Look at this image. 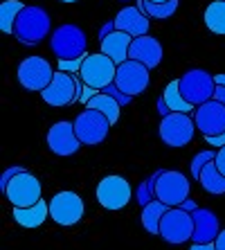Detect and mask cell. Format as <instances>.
<instances>
[{
	"mask_svg": "<svg viewBox=\"0 0 225 250\" xmlns=\"http://www.w3.org/2000/svg\"><path fill=\"white\" fill-rule=\"evenodd\" d=\"M214 165L219 167V171L225 176V146L223 149H216V158H214Z\"/></svg>",
	"mask_w": 225,
	"mask_h": 250,
	"instance_id": "e575fe53",
	"label": "cell"
},
{
	"mask_svg": "<svg viewBox=\"0 0 225 250\" xmlns=\"http://www.w3.org/2000/svg\"><path fill=\"white\" fill-rule=\"evenodd\" d=\"M196 131L198 128H196L194 117H189L187 113H169L167 117H162L160 126H158L160 140L167 146H173V149L187 146L194 140Z\"/></svg>",
	"mask_w": 225,
	"mask_h": 250,
	"instance_id": "5b68a950",
	"label": "cell"
},
{
	"mask_svg": "<svg viewBox=\"0 0 225 250\" xmlns=\"http://www.w3.org/2000/svg\"><path fill=\"white\" fill-rule=\"evenodd\" d=\"M214 158H216V151H198L196 156H194V160H191V165H189V171H191V176L194 178H201V174H203V169L207 167L209 163H214Z\"/></svg>",
	"mask_w": 225,
	"mask_h": 250,
	"instance_id": "f546056e",
	"label": "cell"
},
{
	"mask_svg": "<svg viewBox=\"0 0 225 250\" xmlns=\"http://www.w3.org/2000/svg\"><path fill=\"white\" fill-rule=\"evenodd\" d=\"M54 72L50 61H45L43 57H27L20 61L16 70V77H18V83L27 90V93H43L50 82L54 79Z\"/></svg>",
	"mask_w": 225,
	"mask_h": 250,
	"instance_id": "8992f818",
	"label": "cell"
},
{
	"mask_svg": "<svg viewBox=\"0 0 225 250\" xmlns=\"http://www.w3.org/2000/svg\"><path fill=\"white\" fill-rule=\"evenodd\" d=\"M61 2H77V0H61Z\"/></svg>",
	"mask_w": 225,
	"mask_h": 250,
	"instance_id": "f6af8a7d",
	"label": "cell"
},
{
	"mask_svg": "<svg viewBox=\"0 0 225 250\" xmlns=\"http://www.w3.org/2000/svg\"><path fill=\"white\" fill-rule=\"evenodd\" d=\"M77 102H81L83 106H88V102L95 97V95H99L102 90H97V88H90V86H86V83L81 82V77H79V82H77Z\"/></svg>",
	"mask_w": 225,
	"mask_h": 250,
	"instance_id": "4dcf8cb0",
	"label": "cell"
},
{
	"mask_svg": "<svg viewBox=\"0 0 225 250\" xmlns=\"http://www.w3.org/2000/svg\"><path fill=\"white\" fill-rule=\"evenodd\" d=\"M180 83V95L189 102L191 106H201L209 99H214L216 93V82L214 75H209L207 70L203 68H191L178 79Z\"/></svg>",
	"mask_w": 225,
	"mask_h": 250,
	"instance_id": "277c9868",
	"label": "cell"
},
{
	"mask_svg": "<svg viewBox=\"0 0 225 250\" xmlns=\"http://www.w3.org/2000/svg\"><path fill=\"white\" fill-rule=\"evenodd\" d=\"M20 171H23V167H9V169H5V171H2V176H0V189H2V194H5L9 181H12L16 174H20Z\"/></svg>",
	"mask_w": 225,
	"mask_h": 250,
	"instance_id": "836d02e7",
	"label": "cell"
},
{
	"mask_svg": "<svg viewBox=\"0 0 225 250\" xmlns=\"http://www.w3.org/2000/svg\"><path fill=\"white\" fill-rule=\"evenodd\" d=\"M189 250H216V246L214 244H194Z\"/></svg>",
	"mask_w": 225,
	"mask_h": 250,
	"instance_id": "b9f144b4",
	"label": "cell"
},
{
	"mask_svg": "<svg viewBox=\"0 0 225 250\" xmlns=\"http://www.w3.org/2000/svg\"><path fill=\"white\" fill-rule=\"evenodd\" d=\"M113 32H115V23H113V21H108V23L102 25V29H99V41H104L106 36L113 34Z\"/></svg>",
	"mask_w": 225,
	"mask_h": 250,
	"instance_id": "d590c367",
	"label": "cell"
},
{
	"mask_svg": "<svg viewBox=\"0 0 225 250\" xmlns=\"http://www.w3.org/2000/svg\"><path fill=\"white\" fill-rule=\"evenodd\" d=\"M102 93L110 95V97H115L117 102H120V106H122V108H124V106H126V104H131V99H133V97H128L126 93H122L120 88H117V83H110V86H106L104 90H102Z\"/></svg>",
	"mask_w": 225,
	"mask_h": 250,
	"instance_id": "d6a6232c",
	"label": "cell"
},
{
	"mask_svg": "<svg viewBox=\"0 0 225 250\" xmlns=\"http://www.w3.org/2000/svg\"><path fill=\"white\" fill-rule=\"evenodd\" d=\"M180 208H183V209H187V212H196V209H198V205L194 203L191 198H187V201H185V203H183V205H180Z\"/></svg>",
	"mask_w": 225,
	"mask_h": 250,
	"instance_id": "60d3db41",
	"label": "cell"
},
{
	"mask_svg": "<svg viewBox=\"0 0 225 250\" xmlns=\"http://www.w3.org/2000/svg\"><path fill=\"white\" fill-rule=\"evenodd\" d=\"M115 83L122 93H126L128 97L142 95L149 86V68L140 61H124L122 65H117V75H115Z\"/></svg>",
	"mask_w": 225,
	"mask_h": 250,
	"instance_id": "4fadbf2b",
	"label": "cell"
},
{
	"mask_svg": "<svg viewBox=\"0 0 225 250\" xmlns=\"http://www.w3.org/2000/svg\"><path fill=\"white\" fill-rule=\"evenodd\" d=\"M162 97H164L167 106L171 108V113H187V115H189L191 111H196V106H191L189 102H187V99L180 95V83H178V79H173L171 83H167V88H164Z\"/></svg>",
	"mask_w": 225,
	"mask_h": 250,
	"instance_id": "83f0119b",
	"label": "cell"
},
{
	"mask_svg": "<svg viewBox=\"0 0 225 250\" xmlns=\"http://www.w3.org/2000/svg\"><path fill=\"white\" fill-rule=\"evenodd\" d=\"M194 122H196V128L205 138L223 135L225 133V104H221L216 99H209L205 104L196 106Z\"/></svg>",
	"mask_w": 225,
	"mask_h": 250,
	"instance_id": "9a60e30c",
	"label": "cell"
},
{
	"mask_svg": "<svg viewBox=\"0 0 225 250\" xmlns=\"http://www.w3.org/2000/svg\"><path fill=\"white\" fill-rule=\"evenodd\" d=\"M214 82L216 86H225V75H214Z\"/></svg>",
	"mask_w": 225,
	"mask_h": 250,
	"instance_id": "7bdbcfd3",
	"label": "cell"
},
{
	"mask_svg": "<svg viewBox=\"0 0 225 250\" xmlns=\"http://www.w3.org/2000/svg\"><path fill=\"white\" fill-rule=\"evenodd\" d=\"M205 140H207V145L216 146V149H223V146H225V133L223 135H216V138H205Z\"/></svg>",
	"mask_w": 225,
	"mask_h": 250,
	"instance_id": "8d00e7d4",
	"label": "cell"
},
{
	"mask_svg": "<svg viewBox=\"0 0 225 250\" xmlns=\"http://www.w3.org/2000/svg\"><path fill=\"white\" fill-rule=\"evenodd\" d=\"M191 183L183 171L176 169H160V178L156 185V198L167 208H180L189 198Z\"/></svg>",
	"mask_w": 225,
	"mask_h": 250,
	"instance_id": "3957f363",
	"label": "cell"
},
{
	"mask_svg": "<svg viewBox=\"0 0 225 250\" xmlns=\"http://www.w3.org/2000/svg\"><path fill=\"white\" fill-rule=\"evenodd\" d=\"M149 2H167V0H149Z\"/></svg>",
	"mask_w": 225,
	"mask_h": 250,
	"instance_id": "ee69618b",
	"label": "cell"
},
{
	"mask_svg": "<svg viewBox=\"0 0 225 250\" xmlns=\"http://www.w3.org/2000/svg\"><path fill=\"white\" fill-rule=\"evenodd\" d=\"M205 25L209 32L219 36H225V0H214L205 9Z\"/></svg>",
	"mask_w": 225,
	"mask_h": 250,
	"instance_id": "484cf974",
	"label": "cell"
},
{
	"mask_svg": "<svg viewBox=\"0 0 225 250\" xmlns=\"http://www.w3.org/2000/svg\"><path fill=\"white\" fill-rule=\"evenodd\" d=\"M77 82H79V75H68V72H57L54 79L50 82V86L41 93L43 102L54 108H63L77 102Z\"/></svg>",
	"mask_w": 225,
	"mask_h": 250,
	"instance_id": "5bb4252c",
	"label": "cell"
},
{
	"mask_svg": "<svg viewBox=\"0 0 225 250\" xmlns=\"http://www.w3.org/2000/svg\"><path fill=\"white\" fill-rule=\"evenodd\" d=\"M133 36L126 32L115 29L113 34H108L104 41H99V52L106 54L108 59H113L117 65H122L124 61H128V50H131Z\"/></svg>",
	"mask_w": 225,
	"mask_h": 250,
	"instance_id": "ffe728a7",
	"label": "cell"
},
{
	"mask_svg": "<svg viewBox=\"0 0 225 250\" xmlns=\"http://www.w3.org/2000/svg\"><path fill=\"white\" fill-rule=\"evenodd\" d=\"M95 196H97V203L104 209H122L128 205V201L133 196V189L124 176L110 174L99 181L97 189H95Z\"/></svg>",
	"mask_w": 225,
	"mask_h": 250,
	"instance_id": "8fae6325",
	"label": "cell"
},
{
	"mask_svg": "<svg viewBox=\"0 0 225 250\" xmlns=\"http://www.w3.org/2000/svg\"><path fill=\"white\" fill-rule=\"evenodd\" d=\"M52 29V18L50 14L43 9V7H36V5H29L25 7L20 16L16 21V27H14V36L23 45H36L50 34Z\"/></svg>",
	"mask_w": 225,
	"mask_h": 250,
	"instance_id": "6da1fadb",
	"label": "cell"
},
{
	"mask_svg": "<svg viewBox=\"0 0 225 250\" xmlns=\"http://www.w3.org/2000/svg\"><path fill=\"white\" fill-rule=\"evenodd\" d=\"M167 205L160 203V201H151L149 205L142 208V228H144L149 234H160V223L162 216L167 214Z\"/></svg>",
	"mask_w": 225,
	"mask_h": 250,
	"instance_id": "603a6c76",
	"label": "cell"
},
{
	"mask_svg": "<svg viewBox=\"0 0 225 250\" xmlns=\"http://www.w3.org/2000/svg\"><path fill=\"white\" fill-rule=\"evenodd\" d=\"M162 45L158 39L153 36H138V39H133L131 43V50H128V59L133 61H140V63H144L149 70L158 68L162 63Z\"/></svg>",
	"mask_w": 225,
	"mask_h": 250,
	"instance_id": "e0dca14e",
	"label": "cell"
},
{
	"mask_svg": "<svg viewBox=\"0 0 225 250\" xmlns=\"http://www.w3.org/2000/svg\"><path fill=\"white\" fill-rule=\"evenodd\" d=\"M110 120L99 111H93V108H86L81 111L75 120V131H77V138L83 146H97L102 145L106 140L110 131Z\"/></svg>",
	"mask_w": 225,
	"mask_h": 250,
	"instance_id": "ba28073f",
	"label": "cell"
},
{
	"mask_svg": "<svg viewBox=\"0 0 225 250\" xmlns=\"http://www.w3.org/2000/svg\"><path fill=\"white\" fill-rule=\"evenodd\" d=\"M79 146H83L77 138V131H75V122H57L50 126L47 131V149L54 153V156H61V158H68V156H75L79 151Z\"/></svg>",
	"mask_w": 225,
	"mask_h": 250,
	"instance_id": "2e32d148",
	"label": "cell"
},
{
	"mask_svg": "<svg viewBox=\"0 0 225 250\" xmlns=\"http://www.w3.org/2000/svg\"><path fill=\"white\" fill-rule=\"evenodd\" d=\"M12 216L20 228H29V230H32V228H39L45 223V219L50 216V203L39 201V203L32 205V208H14Z\"/></svg>",
	"mask_w": 225,
	"mask_h": 250,
	"instance_id": "44dd1931",
	"label": "cell"
},
{
	"mask_svg": "<svg viewBox=\"0 0 225 250\" xmlns=\"http://www.w3.org/2000/svg\"><path fill=\"white\" fill-rule=\"evenodd\" d=\"M113 23H115V29L126 32L133 39L146 36V32H149V16L140 7H124V9H120L117 16L113 18Z\"/></svg>",
	"mask_w": 225,
	"mask_h": 250,
	"instance_id": "d6986e66",
	"label": "cell"
},
{
	"mask_svg": "<svg viewBox=\"0 0 225 250\" xmlns=\"http://www.w3.org/2000/svg\"><path fill=\"white\" fill-rule=\"evenodd\" d=\"M27 5H23L20 0H2L0 5V32L2 34H14L16 21Z\"/></svg>",
	"mask_w": 225,
	"mask_h": 250,
	"instance_id": "cb8c5ba5",
	"label": "cell"
},
{
	"mask_svg": "<svg viewBox=\"0 0 225 250\" xmlns=\"http://www.w3.org/2000/svg\"><path fill=\"white\" fill-rule=\"evenodd\" d=\"M178 0H167V2H149V0H135V7H140L153 21H167L178 12Z\"/></svg>",
	"mask_w": 225,
	"mask_h": 250,
	"instance_id": "7402d4cb",
	"label": "cell"
},
{
	"mask_svg": "<svg viewBox=\"0 0 225 250\" xmlns=\"http://www.w3.org/2000/svg\"><path fill=\"white\" fill-rule=\"evenodd\" d=\"M158 113H160L162 117H167L169 113H171V108H169V106H167V102H164V97H160V99H158Z\"/></svg>",
	"mask_w": 225,
	"mask_h": 250,
	"instance_id": "74e56055",
	"label": "cell"
},
{
	"mask_svg": "<svg viewBox=\"0 0 225 250\" xmlns=\"http://www.w3.org/2000/svg\"><path fill=\"white\" fill-rule=\"evenodd\" d=\"M86 108H93V111L104 113V115L110 120V124H115L117 120H120V111H122L120 102H117L115 97H110V95H106V93L95 95V97L90 99V102H88Z\"/></svg>",
	"mask_w": 225,
	"mask_h": 250,
	"instance_id": "d4e9b609",
	"label": "cell"
},
{
	"mask_svg": "<svg viewBox=\"0 0 225 250\" xmlns=\"http://www.w3.org/2000/svg\"><path fill=\"white\" fill-rule=\"evenodd\" d=\"M214 246H216V250H225V230H221V234L216 237Z\"/></svg>",
	"mask_w": 225,
	"mask_h": 250,
	"instance_id": "ab89813d",
	"label": "cell"
},
{
	"mask_svg": "<svg viewBox=\"0 0 225 250\" xmlns=\"http://www.w3.org/2000/svg\"><path fill=\"white\" fill-rule=\"evenodd\" d=\"M160 237L171 246H180L194 237V216L183 208H169L162 216Z\"/></svg>",
	"mask_w": 225,
	"mask_h": 250,
	"instance_id": "9c48e42d",
	"label": "cell"
},
{
	"mask_svg": "<svg viewBox=\"0 0 225 250\" xmlns=\"http://www.w3.org/2000/svg\"><path fill=\"white\" fill-rule=\"evenodd\" d=\"M191 216H194V237H191V241L194 244H214L216 237L221 234L219 216L207 208H198L196 212H191Z\"/></svg>",
	"mask_w": 225,
	"mask_h": 250,
	"instance_id": "ac0fdd59",
	"label": "cell"
},
{
	"mask_svg": "<svg viewBox=\"0 0 225 250\" xmlns=\"http://www.w3.org/2000/svg\"><path fill=\"white\" fill-rule=\"evenodd\" d=\"M158 178H160V169H158L153 176H149L142 185L135 189V201H138L142 208L149 205L151 201H156V185H158Z\"/></svg>",
	"mask_w": 225,
	"mask_h": 250,
	"instance_id": "f1b7e54d",
	"label": "cell"
},
{
	"mask_svg": "<svg viewBox=\"0 0 225 250\" xmlns=\"http://www.w3.org/2000/svg\"><path fill=\"white\" fill-rule=\"evenodd\" d=\"M115 75H117V63L102 52L86 54L79 72L81 82L90 88H97V90H104L106 86L115 83Z\"/></svg>",
	"mask_w": 225,
	"mask_h": 250,
	"instance_id": "52a82bcc",
	"label": "cell"
},
{
	"mask_svg": "<svg viewBox=\"0 0 225 250\" xmlns=\"http://www.w3.org/2000/svg\"><path fill=\"white\" fill-rule=\"evenodd\" d=\"M86 212L83 198L77 192H59L50 198V219L59 226H75Z\"/></svg>",
	"mask_w": 225,
	"mask_h": 250,
	"instance_id": "7c38bea8",
	"label": "cell"
},
{
	"mask_svg": "<svg viewBox=\"0 0 225 250\" xmlns=\"http://www.w3.org/2000/svg\"><path fill=\"white\" fill-rule=\"evenodd\" d=\"M5 198L12 203V208H32L41 198V181L34 174H29L27 169H23L20 174H16L9 181L5 189Z\"/></svg>",
	"mask_w": 225,
	"mask_h": 250,
	"instance_id": "30bf717a",
	"label": "cell"
},
{
	"mask_svg": "<svg viewBox=\"0 0 225 250\" xmlns=\"http://www.w3.org/2000/svg\"><path fill=\"white\" fill-rule=\"evenodd\" d=\"M214 99L225 104V86H216V93H214Z\"/></svg>",
	"mask_w": 225,
	"mask_h": 250,
	"instance_id": "f35d334b",
	"label": "cell"
},
{
	"mask_svg": "<svg viewBox=\"0 0 225 250\" xmlns=\"http://www.w3.org/2000/svg\"><path fill=\"white\" fill-rule=\"evenodd\" d=\"M83 59L86 57H79V59H72V61H59V72H68V75H79L81 72V65H83Z\"/></svg>",
	"mask_w": 225,
	"mask_h": 250,
	"instance_id": "1f68e13d",
	"label": "cell"
},
{
	"mask_svg": "<svg viewBox=\"0 0 225 250\" xmlns=\"http://www.w3.org/2000/svg\"><path fill=\"white\" fill-rule=\"evenodd\" d=\"M88 39L86 32L79 25L65 23L61 27H57L50 36V50L59 61H72V59L86 57Z\"/></svg>",
	"mask_w": 225,
	"mask_h": 250,
	"instance_id": "7a4b0ae2",
	"label": "cell"
},
{
	"mask_svg": "<svg viewBox=\"0 0 225 250\" xmlns=\"http://www.w3.org/2000/svg\"><path fill=\"white\" fill-rule=\"evenodd\" d=\"M201 185L203 189L207 194H214V196H221V194H225V176L219 171V167L214 163H209L207 167L203 169V174H201Z\"/></svg>",
	"mask_w": 225,
	"mask_h": 250,
	"instance_id": "4316f807",
	"label": "cell"
}]
</instances>
